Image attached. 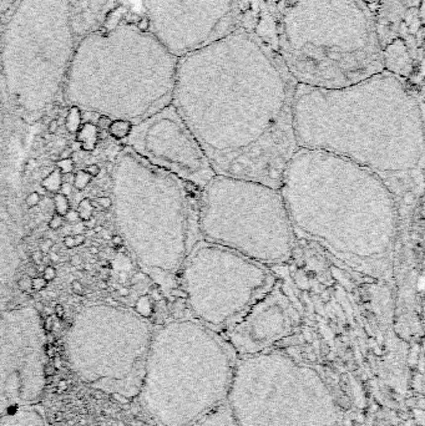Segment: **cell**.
<instances>
[{"mask_svg": "<svg viewBox=\"0 0 425 426\" xmlns=\"http://www.w3.org/2000/svg\"><path fill=\"white\" fill-rule=\"evenodd\" d=\"M297 85L277 50L238 26L179 57L172 105L216 174L280 188L298 150Z\"/></svg>", "mask_w": 425, "mask_h": 426, "instance_id": "1", "label": "cell"}, {"mask_svg": "<svg viewBox=\"0 0 425 426\" xmlns=\"http://www.w3.org/2000/svg\"><path fill=\"white\" fill-rule=\"evenodd\" d=\"M298 148L324 151L376 173L398 205L422 190V100L409 83L381 71L340 88L298 84L293 100Z\"/></svg>", "mask_w": 425, "mask_h": 426, "instance_id": "2", "label": "cell"}, {"mask_svg": "<svg viewBox=\"0 0 425 426\" xmlns=\"http://www.w3.org/2000/svg\"><path fill=\"white\" fill-rule=\"evenodd\" d=\"M280 192L294 231L361 276L393 277L399 208L376 173L337 155L298 148Z\"/></svg>", "mask_w": 425, "mask_h": 426, "instance_id": "3", "label": "cell"}, {"mask_svg": "<svg viewBox=\"0 0 425 426\" xmlns=\"http://www.w3.org/2000/svg\"><path fill=\"white\" fill-rule=\"evenodd\" d=\"M277 52L297 84L340 88L384 71L376 18L363 0H287Z\"/></svg>", "mask_w": 425, "mask_h": 426, "instance_id": "4", "label": "cell"}, {"mask_svg": "<svg viewBox=\"0 0 425 426\" xmlns=\"http://www.w3.org/2000/svg\"><path fill=\"white\" fill-rule=\"evenodd\" d=\"M237 355L197 320L176 319L152 334L138 398L156 426H193L225 405Z\"/></svg>", "mask_w": 425, "mask_h": 426, "instance_id": "5", "label": "cell"}, {"mask_svg": "<svg viewBox=\"0 0 425 426\" xmlns=\"http://www.w3.org/2000/svg\"><path fill=\"white\" fill-rule=\"evenodd\" d=\"M179 57L150 30L120 24L75 46L68 88L85 105L116 106L139 124L172 104Z\"/></svg>", "mask_w": 425, "mask_h": 426, "instance_id": "6", "label": "cell"}, {"mask_svg": "<svg viewBox=\"0 0 425 426\" xmlns=\"http://www.w3.org/2000/svg\"><path fill=\"white\" fill-rule=\"evenodd\" d=\"M226 406L238 426H344L323 377L273 349L237 359Z\"/></svg>", "mask_w": 425, "mask_h": 426, "instance_id": "7", "label": "cell"}, {"mask_svg": "<svg viewBox=\"0 0 425 426\" xmlns=\"http://www.w3.org/2000/svg\"><path fill=\"white\" fill-rule=\"evenodd\" d=\"M202 241L272 267L290 259L296 231L280 188L253 179L215 174L201 190Z\"/></svg>", "mask_w": 425, "mask_h": 426, "instance_id": "8", "label": "cell"}, {"mask_svg": "<svg viewBox=\"0 0 425 426\" xmlns=\"http://www.w3.org/2000/svg\"><path fill=\"white\" fill-rule=\"evenodd\" d=\"M138 171V255L158 291L180 298V273L201 241V190L146 162Z\"/></svg>", "mask_w": 425, "mask_h": 426, "instance_id": "9", "label": "cell"}, {"mask_svg": "<svg viewBox=\"0 0 425 426\" xmlns=\"http://www.w3.org/2000/svg\"><path fill=\"white\" fill-rule=\"evenodd\" d=\"M68 0H20L5 28L1 65L20 102H45L68 73L75 51Z\"/></svg>", "mask_w": 425, "mask_h": 426, "instance_id": "10", "label": "cell"}, {"mask_svg": "<svg viewBox=\"0 0 425 426\" xmlns=\"http://www.w3.org/2000/svg\"><path fill=\"white\" fill-rule=\"evenodd\" d=\"M277 283L270 267L201 239L180 273L191 318L223 336Z\"/></svg>", "mask_w": 425, "mask_h": 426, "instance_id": "11", "label": "cell"}, {"mask_svg": "<svg viewBox=\"0 0 425 426\" xmlns=\"http://www.w3.org/2000/svg\"><path fill=\"white\" fill-rule=\"evenodd\" d=\"M152 333L145 320H89L74 329L68 360L85 384L117 399L138 398Z\"/></svg>", "mask_w": 425, "mask_h": 426, "instance_id": "12", "label": "cell"}, {"mask_svg": "<svg viewBox=\"0 0 425 426\" xmlns=\"http://www.w3.org/2000/svg\"><path fill=\"white\" fill-rule=\"evenodd\" d=\"M148 30L181 57L238 28V0H146Z\"/></svg>", "mask_w": 425, "mask_h": 426, "instance_id": "13", "label": "cell"}, {"mask_svg": "<svg viewBox=\"0 0 425 426\" xmlns=\"http://www.w3.org/2000/svg\"><path fill=\"white\" fill-rule=\"evenodd\" d=\"M47 385V344L26 320L0 323V415L40 400Z\"/></svg>", "mask_w": 425, "mask_h": 426, "instance_id": "14", "label": "cell"}, {"mask_svg": "<svg viewBox=\"0 0 425 426\" xmlns=\"http://www.w3.org/2000/svg\"><path fill=\"white\" fill-rule=\"evenodd\" d=\"M141 151L151 165L202 190L215 176L202 147L172 104L141 121Z\"/></svg>", "mask_w": 425, "mask_h": 426, "instance_id": "15", "label": "cell"}, {"mask_svg": "<svg viewBox=\"0 0 425 426\" xmlns=\"http://www.w3.org/2000/svg\"><path fill=\"white\" fill-rule=\"evenodd\" d=\"M301 318L289 297L276 286L223 334L237 358L272 350L296 333Z\"/></svg>", "mask_w": 425, "mask_h": 426, "instance_id": "16", "label": "cell"}, {"mask_svg": "<svg viewBox=\"0 0 425 426\" xmlns=\"http://www.w3.org/2000/svg\"><path fill=\"white\" fill-rule=\"evenodd\" d=\"M112 0H68L71 26L75 35L96 32L111 10Z\"/></svg>", "mask_w": 425, "mask_h": 426, "instance_id": "17", "label": "cell"}, {"mask_svg": "<svg viewBox=\"0 0 425 426\" xmlns=\"http://www.w3.org/2000/svg\"><path fill=\"white\" fill-rule=\"evenodd\" d=\"M0 426H47L43 416L30 406H21L0 415Z\"/></svg>", "mask_w": 425, "mask_h": 426, "instance_id": "18", "label": "cell"}, {"mask_svg": "<svg viewBox=\"0 0 425 426\" xmlns=\"http://www.w3.org/2000/svg\"><path fill=\"white\" fill-rule=\"evenodd\" d=\"M75 141H78L81 145V150L85 152L95 150L97 145V128L95 124H91L90 121L85 124H81L79 130L75 133Z\"/></svg>", "mask_w": 425, "mask_h": 426, "instance_id": "19", "label": "cell"}, {"mask_svg": "<svg viewBox=\"0 0 425 426\" xmlns=\"http://www.w3.org/2000/svg\"><path fill=\"white\" fill-rule=\"evenodd\" d=\"M193 426H238V425H237L236 421L234 420L231 413H230V410H228V408L225 404V405L216 409L213 413H211L210 415H207L205 419L198 421V423Z\"/></svg>", "mask_w": 425, "mask_h": 426, "instance_id": "20", "label": "cell"}, {"mask_svg": "<svg viewBox=\"0 0 425 426\" xmlns=\"http://www.w3.org/2000/svg\"><path fill=\"white\" fill-rule=\"evenodd\" d=\"M133 128V123L130 120L117 119L112 121L107 131H109V135L112 136L115 140H122L131 133Z\"/></svg>", "mask_w": 425, "mask_h": 426, "instance_id": "21", "label": "cell"}, {"mask_svg": "<svg viewBox=\"0 0 425 426\" xmlns=\"http://www.w3.org/2000/svg\"><path fill=\"white\" fill-rule=\"evenodd\" d=\"M61 183V172L57 169H55L54 171L50 172L45 178L42 179V183H40V185H42V187L44 188L45 191H47V192L56 193L60 192Z\"/></svg>", "mask_w": 425, "mask_h": 426, "instance_id": "22", "label": "cell"}, {"mask_svg": "<svg viewBox=\"0 0 425 426\" xmlns=\"http://www.w3.org/2000/svg\"><path fill=\"white\" fill-rule=\"evenodd\" d=\"M81 125V112L80 109L78 106L71 107L70 111H69L66 120H65V126H66V130L70 133H76V131L79 130Z\"/></svg>", "mask_w": 425, "mask_h": 426, "instance_id": "23", "label": "cell"}, {"mask_svg": "<svg viewBox=\"0 0 425 426\" xmlns=\"http://www.w3.org/2000/svg\"><path fill=\"white\" fill-rule=\"evenodd\" d=\"M52 201H54L55 212H56V214H59V216L64 217L65 214L71 210L70 201H69L68 196H65L64 193L61 192L54 193V196H52Z\"/></svg>", "mask_w": 425, "mask_h": 426, "instance_id": "24", "label": "cell"}, {"mask_svg": "<svg viewBox=\"0 0 425 426\" xmlns=\"http://www.w3.org/2000/svg\"><path fill=\"white\" fill-rule=\"evenodd\" d=\"M78 213H79V217H80V221H88V219H90L91 217H94V211H95V208L93 207V203H91V200L89 197L83 198V200L79 202L78 206Z\"/></svg>", "mask_w": 425, "mask_h": 426, "instance_id": "25", "label": "cell"}, {"mask_svg": "<svg viewBox=\"0 0 425 426\" xmlns=\"http://www.w3.org/2000/svg\"><path fill=\"white\" fill-rule=\"evenodd\" d=\"M93 177L85 171V170H80L76 172L73 177V186L78 191H83L88 187V185L91 182Z\"/></svg>", "mask_w": 425, "mask_h": 426, "instance_id": "26", "label": "cell"}, {"mask_svg": "<svg viewBox=\"0 0 425 426\" xmlns=\"http://www.w3.org/2000/svg\"><path fill=\"white\" fill-rule=\"evenodd\" d=\"M55 164H56V169L59 170L60 172H61V174L73 173L74 166H75V164H74L73 159L57 160V161L55 162Z\"/></svg>", "mask_w": 425, "mask_h": 426, "instance_id": "27", "label": "cell"}, {"mask_svg": "<svg viewBox=\"0 0 425 426\" xmlns=\"http://www.w3.org/2000/svg\"><path fill=\"white\" fill-rule=\"evenodd\" d=\"M40 201H42V195H40L38 191H33V192H30L25 198L26 206L30 208L37 207V206L40 203Z\"/></svg>", "mask_w": 425, "mask_h": 426, "instance_id": "28", "label": "cell"}, {"mask_svg": "<svg viewBox=\"0 0 425 426\" xmlns=\"http://www.w3.org/2000/svg\"><path fill=\"white\" fill-rule=\"evenodd\" d=\"M65 223V219L62 216H59V214H56L55 213L54 216L50 218L49 223H47V226H49V228L51 229V231H57V229L62 228V226H64Z\"/></svg>", "mask_w": 425, "mask_h": 426, "instance_id": "29", "label": "cell"}, {"mask_svg": "<svg viewBox=\"0 0 425 426\" xmlns=\"http://www.w3.org/2000/svg\"><path fill=\"white\" fill-rule=\"evenodd\" d=\"M47 282L45 281L43 277H34V278L31 279V289L35 292H39L43 291V289L47 288Z\"/></svg>", "mask_w": 425, "mask_h": 426, "instance_id": "30", "label": "cell"}, {"mask_svg": "<svg viewBox=\"0 0 425 426\" xmlns=\"http://www.w3.org/2000/svg\"><path fill=\"white\" fill-rule=\"evenodd\" d=\"M111 123L112 121L109 116L101 115V116H99L97 121H96V128H97V130H109Z\"/></svg>", "mask_w": 425, "mask_h": 426, "instance_id": "31", "label": "cell"}, {"mask_svg": "<svg viewBox=\"0 0 425 426\" xmlns=\"http://www.w3.org/2000/svg\"><path fill=\"white\" fill-rule=\"evenodd\" d=\"M43 278L47 282H52L56 278V269L52 265H47L43 270Z\"/></svg>", "mask_w": 425, "mask_h": 426, "instance_id": "32", "label": "cell"}, {"mask_svg": "<svg viewBox=\"0 0 425 426\" xmlns=\"http://www.w3.org/2000/svg\"><path fill=\"white\" fill-rule=\"evenodd\" d=\"M65 222H68V223H78V222H80V217H79V213L78 211L75 210H70L64 216Z\"/></svg>", "mask_w": 425, "mask_h": 426, "instance_id": "33", "label": "cell"}, {"mask_svg": "<svg viewBox=\"0 0 425 426\" xmlns=\"http://www.w3.org/2000/svg\"><path fill=\"white\" fill-rule=\"evenodd\" d=\"M19 288L24 292H29L31 289V277L24 276L19 279Z\"/></svg>", "mask_w": 425, "mask_h": 426, "instance_id": "34", "label": "cell"}, {"mask_svg": "<svg viewBox=\"0 0 425 426\" xmlns=\"http://www.w3.org/2000/svg\"><path fill=\"white\" fill-rule=\"evenodd\" d=\"M85 171L88 172V173L94 178V177L100 176V173H101V167H100L99 165L91 164V165H88V167L85 169Z\"/></svg>", "mask_w": 425, "mask_h": 426, "instance_id": "35", "label": "cell"}, {"mask_svg": "<svg viewBox=\"0 0 425 426\" xmlns=\"http://www.w3.org/2000/svg\"><path fill=\"white\" fill-rule=\"evenodd\" d=\"M52 247H54V242H52L51 239L47 238V239H44L42 243H40V250L39 251H42L43 255H47L50 251H52Z\"/></svg>", "mask_w": 425, "mask_h": 426, "instance_id": "36", "label": "cell"}, {"mask_svg": "<svg viewBox=\"0 0 425 426\" xmlns=\"http://www.w3.org/2000/svg\"><path fill=\"white\" fill-rule=\"evenodd\" d=\"M96 202H97L99 207L104 208V210H109V208H111V206H112L111 198L105 197V196H101V197L96 198Z\"/></svg>", "mask_w": 425, "mask_h": 426, "instance_id": "37", "label": "cell"}, {"mask_svg": "<svg viewBox=\"0 0 425 426\" xmlns=\"http://www.w3.org/2000/svg\"><path fill=\"white\" fill-rule=\"evenodd\" d=\"M62 243H64V246L68 250H73V248H75V239H74V236H71V234H68V236H65L64 239H62Z\"/></svg>", "mask_w": 425, "mask_h": 426, "instance_id": "38", "label": "cell"}, {"mask_svg": "<svg viewBox=\"0 0 425 426\" xmlns=\"http://www.w3.org/2000/svg\"><path fill=\"white\" fill-rule=\"evenodd\" d=\"M71 291L74 292L75 294H79V296H84V287L83 284H81V282L79 281H73L71 282Z\"/></svg>", "mask_w": 425, "mask_h": 426, "instance_id": "39", "label": "cell"}, {"mask_svg": "<svg viewBox=\"0 0 425 426\" xmlns=\"http://www.w3.org/2000/svg\"><path fill=\"white\" fill-rule=\"evenodd\" d=\"M43 257H44V255L42 253V251H35V252L31 253V260L37 265L43 264Z\"/></svg>", "mask_w": 425, "mask_h": 426, "instance_id": "40", "label": "cell"}, {"mask_svg": "<svg viewBox=\"0 0 425 426\" xmlns=\"http://www.w3.org/2000/svg\"><path fill=\"white\" fill-rule=\"evenodd\" d=\"M57 130H59V123H57V120H51L49 123V126H47V132H49L50 135H55V133L57 132Z\"/></svg>", "mask_w": 425, "mask_h": 426, "instance_id": "41", "label": "cell"}, {"mask_svg": "<svg viewBox=\"0 0 425 426\" xmlns=\"http://www.w3.org/2000/svg\"><path fill=\"white\" fill-rule=\"evenodd\" d=\"M73 155H74V152L73 151H71V148L69 147H65L64 150L61 151V152H60V155H59V160H66V159H71V157H73Z\"/></svg>", "mask_w": 425, "mask_h": 426, "instance_id": "42", "label": "cell"}, {"mask_svg": "<svg viewBox=\"0 0 425 426\" xmlns=\"http://www.w3.org/2000/svg\"><path fill=\"white\" fill-rule=\"evenodd\" d=\"M111 243L114 245V247H121V246H124V238H122L120 234H114V236L111 237Z\"/></svg>", "mask_w": 425, "mask_h": 426, "instance_id": "43", "label": "cell"}, {"mask_svg": "<svg viewBox=\"0 0 425 426\" xmlns=\"http://www.w3.org/2000/svg\"><path fill=\"white\" fill-rule=\"evenodd\" d=\"M83 224H84V228L85 229H94L96 226H97V221H96L95 217H91V218L88 219V221H84Z\"/></svg>", "mask_w": 425, "mask_h": 426, "instance_id": "44", "label": "cell"}, {"mask_svg": "<svg viewBox=\"0 0 425 426\" xmlns=\"http://www.w3.org/2000/svg\"><path fill=\"white\" fill-rule=\"evenodd\" d=\"M74 239H75V246H76V247H79V246L85 245L86 237H85V234H84V233L74 234Z\"/></svg>", "mask_w": 425, "mask_h": 426, "instance_id": "45", "label": "cell"}, {"mask_svg": "<svg viewBox=\"0 0 425 426\" xmlns=\"http://www.w3.org/2000/svg\"><path fill=\"white\" fill-rule=\"evenodd\" d=\"M81 263H83V259H81V257L79 255H74L70 257V264L74 265V267H78Z\"/></svg>", "mask_w": 425, "mask_h": 426, "instance_id": "46", "label": "cell"}, {"mask_svg": "<svg viewBox=\"0 0 425 426\" xmlns=\"http://www.w3.org/2000/svg\"><path fill=\"white\" fill-rule=\"evenodd\" d=\"M64 307H62L61 304H56V305H55V314L61 319V318H64Z\"/></svg>", "mask_w": 425, "mask_h": 426, "instance_id": "47", "label": "cell"}, {"mask_svg": "<svg viewBox=\"0 0 425 426\" xmlns=\"http://www.w3.org/2000/svg\"><path fill=\"white\" fill-rule=\"evenodd\" d=\"M109 131L107 130H97V140H106L107 137H109Z\"/></svg>", "mask_w": 425, "mask_h": 426, "instance_id": "48", "label": "cell"}, {"mask_svg": "<svg viewBox=\"0 0 425 426\" xmlns=\"http://www.w3.org/2000/svg\"><path fill=\"white\" fill-rule=\"evenodd\" d=\"M69 147L71 148V151H73L74 154H76V152H79V151H81V145L78 142V141H74L73 143H71Z\"/></svg>", "mask_w": 425, "mask_h": 426, "instance_id": "49", "label": "cell"}, {"mask_svg": "<svg viewBox=\"0 0 425 426\" xmlns=\"http://www.w3.org/2000/svg\"><path fill=\"white\" fill-rule=\"evenodd\" d=\"M52 327V319H51V317H47V319H45V322H44V324H43V328H44V330H50V328Z\"/></svg>", "mask_w": 425, "mask_h": 426, "instance_id": "50", "label": "cell"}, {"mask_svg": "<svg viewBox=\"0 0 425 426\" xmlns=\"http://www.w3.org/2000/svg\"><path fill=\"white\" fill-rule=\"evenodd\" d=\"M117 293H119L120 297H124V298L125 297L130 296V291H129V288H126V287H121V288L117 291Z\"/></svg>", "mask_w": 425, "mask_h": 426, "instance_id": "51", "label": "cell"}, {"mask_svg": "<svg viewBox=\"0 0 425 426\" xmlns=\"http://www.w3.org/2000/svg\"><path fill=\"white\" fill-rule=\"evenodd\" d=\"M89 252H90L93 256H96V255H99L100 251H99V248L95 247V246H91V247L89 248Z\"/></svg>", "mask_w": 425, "mask_h": 426, "instance_id": "52", "label": "cell"}, {"mask_svg": "<svg viewBox=\"0 0 425 426\" xmlns=\"http://www.w3.org/2000/svg\"><path fill=\"white\" fill-rule=\"evenodd\" d=\"M107 283H106V281H100L99 282V288L100 289H102V291H104V289H107Z\"/></svg>", "mask_w": 425, "mask_h": 426, "instance_id": "53", "label": "cell"}, {"mask_svg": "<svg viewBox=\"0 0 425 426\" xmlns=\"http://www.w3.org/2000/svg\"><path fill=\"white\" fill-rule=\"evenodd\" d=\"M364 3H367L368 4V5H374V4H377L378 3V1H380V0H363Z\"/></svg>", "mask_w": 425, "mask_h": 426, "instance_id": "54", "label": "cell"}, {"mask_svg": "<svg viewBox=\"0 0 425 426\" xmlns=\"http://www.w3.org/2000/svg\"><path fill=\"white\" fill-rule=\"evenodd\" d=\"M112 169H114V165H112L111 162H109V164H107V166H106V171H107V173H111Z\"/></svg>", "mask_w": 425, "mask_h": 426, "instance_id": "55", "label": "cell"}, {"mask_svg": "<svg viewBox=\"0 0 425 426\" xmlns=\"http://www.w3.org/2000/svg\"><path fill=\"white\" fill-rule=\"evenodd\" d=\"M42 137H43V140H50V138H51V135H50L49 132L47 133H45V135H42Z\"/></svg>", "mask_w": 425, "mask_h": 426, "instance_id": "56", "label": "cell"}, {"mask_svg": "<svg viewBox=\"0 0 425 426\" xmlns=\"http://www.w3.org/2000/svg\"><path fill=\"white\" fill-rule=\"evenodd\" d=\"M106 301H109V303H110V304H112V305H117L116 300H114V299H112V298H107V299H106Z\"/></svg>", "mask_w": 425, "mask_h": 426, "instance_id": "57", "label": "cell"}]
</instances>
